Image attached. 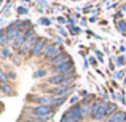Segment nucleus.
<instances>
[{"mask_svg":"<svg viewBox=\"0 0 126 122\" xmlns=\"http://www.w3.org/2000/svg\"><path fill=\"white\" fill-rule=\"evenodd\" d=\"M64 63H69V56L67 55H64V53H61V55H58L56 58H53L51 60V64L54 66H61V64H64Z\"/></svg>","mask_w":126,"mask_h":122,"instance_id":"nucleus-5","label":"nucleus"},{"mask_svg":"<svg viewBox=\"0 0 126 122\" xmlns=\"http://www.w3.org/2000/svg\"><path fill=\"white\" fill-rule=\"evenodd\" d=\"M24 122H42L40 119H27V121H24Z\"/></svg>","mask_w":126,"mask_h":122,"instance_id":"nucleus-12","label":"nucleus"},{"mask_svg":"<svg viewBox=\"0 0 126 122\" xmlns=\"http://www.w3.org/2000/svg\"><path fill=\"white\" fill-rule=\"evenodd\" d=\"M37 101H38V104H40V106H49V104L54 103V100H53L51 97H40Z\"/></svg>","mask_w":126,"mask_h":122,"instance_id":"nucleus-9","label":"nucleus"},{"mask_svg":"<svg viewBox=\"0 0 126 122\" xmlns=\"http://www.w3.org/2000/svg\"><path fill=\"white\" fill-rule=\"evenodd\" d=\"M72 82V75L70 74H56L53 77L48 79V84H53V85H61V87H65Z\"/></svg>","mask_w":126,"mask_h":122,"instance_id":"nucleus-2","label":"nucleus"},{"mask_svg":"<svg viewBox=\"0 0 126 122\" xmlns=\"http://www.w3.org/2000/svg\"><path fill=\"white\" fill-rule=\"evenodd\" d=\"M107 122H126V113H113Z\"/></svg>","mask_w":126,"mask_h":122,"instance_id":"nucleus-7","label":"nucleus"},{"mask_svg":"<svg viewBox=\"0 0 126 122\" xmlns=\"http://www.w3.org/2000/svg\"><path fill=\"white\" fill-rule=\"evenodd\" d=\"M8 42V35H6L5 31H0V45H5Z\"/></svg>","mask_w":126,"mask_h":122,"instance_id":"nucleus-10","label":"nucleus"},{"mask_svg":"<svg viewBox=\"0 0 126 122\" xmlns=\"http://www.w3.org/2000/svg\"><path fill=\"white\" fill-rule=\"evenodd\" d=\"M115 108H117V104H113V103H109V106H107V114H112L115 111Z\"/></svg>","mask_w":126,"mask_h":122,"instance_id":"nucleus-11","label":"nucleus"},{"mask_svg":"<svg viewBox=\"0 0 126 122\" xmlns=\"http://www.w3.org/2000/svg\"><path fill=\"white\" fill-rule=\"evenodd\" d=\"M43 55H45L46 58H49V60H53V58H56L58 55H61V50H59L58 45H45Z\"/></svg>","mask_w":126,"mask_h":122,"instance_id":"nucleus-4","label":"nucleus"},{"mask_svg":"<svg viewBox=\"0 0 126 122\" xmlns=\"http://www.w3.org/2000/svg\"><path fill=\"white\" fill-rule=\"evenodd\" d=\"M43 48H45V40H43V39H38L35 47L32 48V55H38L40 51H43Z\"/></svg>","mask_w":126,"mask_h":122,"instance_id":"nucleus-8","label":"nucleus"},{"mask_svg":"<svg viewBox=\"0 0 126 122\" xmlns=\"http://www.w3.org/2000/svg\"><path fill=\"white\" fill-rule=\"evenodd\" d=\"M32 114L40 121H46L49 117V114H51V106H40V104H38L37 108L32 109Z\"/></svg>","mask_w":126,"mask_h":122,"instance_id":"nucleus-3","label":"nucleus"},{"mask_svg":"<svg viewBox=\"0 0 126 122\" xmlns=\"http://www.w3.org/2000/svg\"><path fill=\"white\" fill-rule=\"evenodd\" d=\"M81 108L78 106V104H75V106H72L70 109L67 111V113L64 114V121L65 122H78L81 119Z\"/></svg>","mask_w":126,"mask_h":122,"instance_id":"nucleus-1","label":"nucleus"},{"mask_svg":"<svg viewBox=\"0 0 126 122\" xmlns=\"http://www.w3.org/2000/svg\"><path fill=\"white\" fill-rule=\"evenodd\" d=\"M120 31H125V23H120Z\"/></svg>","mask_w":126,"mask_h":122,"instance_id":"nucleus-13","label":"nucleus"},{"mask_svg":"<svg viewBox=\"0 0 126 122\" xmlns=\"http://www.w3.org/2000/svg\"><path fill=\"white\" fill-rule=\"evenodd\" d=\"M107 106H109V103H101V108H99V111L94 116L96 121H102L105 116H107Z\"/></svg>","mask_w":126,"mask_h":122,"instance_id":"nucleus-6","label":"nucleus"}]
</instances>
